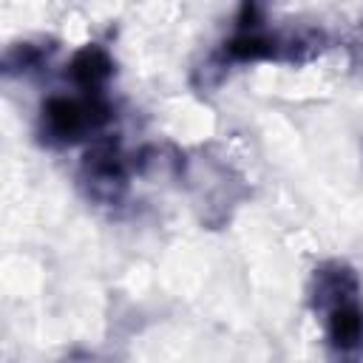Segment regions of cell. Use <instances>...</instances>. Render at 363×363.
<instances>
[{
	"label": "cell",
	"mask_w": 363,
	"mask_h": 363,
	"mask_svg": "<svg viewBox=\"0 0 363 363\" xmlns=\"http://www.w3.org/2000/svg\"><path fill=\"white\" fill-rule=\"evenodd\" d=\"M111 119V105L99 94H85V99L51 96L43 105V133L54 145L77 142L85 130H99Z\"/></svg>",
	"instance_id": "6da1fadb"
},
{
	"label": "cell",
	"mask_w": 363,
	"mask_h": 363,
	"mask_svg": "<svg viewBox=\"0 0 363 363\" xmlns=\"http://www.w3.org/2000/svg\"><path fill=\"white\" fill-rule=\"evenodd\" d=\"M82 179L91 184V196L96 199H119V193L128 184V167L125 156L119 150L116 139H96L85 156H82Z\"/></svg>",
	"instance_id": "7a4b0ae2"
},
{
	"label": "cell",
	"mask_w": 363,
	"mask_h": 363,
	"mask_svg": "<svg viewBox=\"0 0 363 363\" xmlns=\"http://www.w3.org/2000/svg\"><path fill=\"white\" fill-rule=\"evenodd\" d=\"M357 295V275L346 264H326L315 269L312 278V303L318 309H332Z\"/></svg>",
	"instance_id": "3957f363"
},
{
	"label": "cell",
	"mask_w": 363,
	"mask_h": 363,
	"mask_svg": "<svg viewBox=\"0 0 363 363\" xmlns=\"http://www.w3.org/2000/svg\"><path fill=\"white\" fill-rule=\"evenodd\" d=\"M68 77H71V82H74L79 91H85V94H99L102 85L113 77V60H111V54H108L105 48H99V45H85V48H79V51L71 57V62H68Z\"/></svg>",
	"instance_id": "277c9868"
},
{
	"label": "cell",
	"mask_w": 363,
	"mask_h": 363,
	"mask_svg": "<svg viewBox=\"0 0 363 363\" xmlns=\"http://www.w3.org/2000/svg\"><path fill=\"white\" fill-rule=\"evenodd\" d=\"M326 337L337 352H354L363 346V309L354 303V298L329 309Z\"/></svg>",
	"instance_id": "5b68a950"
},
{
	"label": "cell",
	"mask_w": 363,
	"mask_h": 363,
	"mask_svg": "<svg viewBox=\"0 0 363 363\" xmlns=\"http://www.w3.org/2000/svg\"><path fill=\"white\" fill-rule=\"evenodd\" d=\"M281 51H284V45L275 37L258 34L255 28L252 31H241L230 43H224V60H233V62L275 60V57H281Z\"/></svg>",
	"instance_id": "8992f818"
},
{
	"label": "cell",
	"mask_w": 363,
	"mask_h": 363,
	"mask_svg": "<svg viewBox=\"0 0 363 363\" xmlns=\"http://www.w3.org/2000/svg\"><path fill=\"white\" fill-rule=\"evenodd\" d=\"M43 60V48L40 45H31V43H20L14 45L9 54H6V71L14 74V71H31L37 68Z\"/></svg>",
	"instance_id": "52a82bcc"
}]
</instances>
